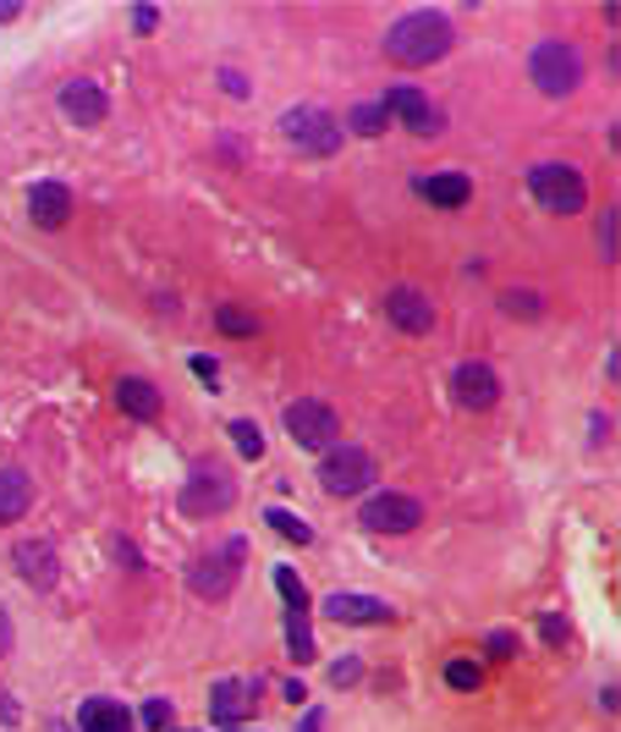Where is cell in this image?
<instances>
[{"label":"cell","mask_w":621,"mask_h":732,"mask_svg":"<svg viewBox=\"0 0 621 732\" xmlns=\"http://www.w3.org/2000/svg\"><path fill=\"white\" fill-rule=\"evenodd\" d=\"M452 45H457L452 17L446 12H429V7L423 12H407V17H396L385 28V55L396 66H434V61L452 55Z\"/></svg>","instance_id":"6da1fadb"},{"label":"cell","mask_w":621,"mask_h":732,"mask_svg":"<svg viewBox=\"0 0 621 732\" xmlns=\"http://www.w3.org/2000/svg\"><path fill=\"white\" fill-rule=\"evenodd\" d=\"M528 193L540 199V210L550 215H578L588 204V182L578 166H567V160H540L534 172H528Z\"/></svg>","instance_id":"7a4b0ae2"},{"label":"cell","mask_w":621,"mask_h":732,"mask_svg":"<svg viewBox=\"0 0 621 732\" xmlns=\"http://www.w3.org/2000/svg\"><path fill=\"white\" fill-rule=\"evenodd\" d=\"M375 479H380V463H375V452H364V446H330L325 463H319V491L335 496V502L364 496Z\"/></svg>","instance_id":"3957f363"},{"label":"cell","mask_w":621,"mask_h":732,"mask_svg":"<svg viewBox=\"0 0 621 732\" xmlns=\"http://www.w3.org/2000/svg\"><path fill=\"white\" fill-rule=\"evenodd\" d=\"M528 77H534V89L550 94V100L572 94V89L583 84V55H578V45H567V39H540L534 55H528Z\"/></svg>","instance_id":"277c9868"},{"label":"cell","mask_w":621,"mask_h":732,"mask_svg":"<svg viewBox=\"0 0 621 732\" xmlns=\"http://www.w3.org/2000/svg\"><path fill=\"white\" fill-rule=\"evenodd\" d=\"M281 138H287L297 154H308V160H330V154L341 149L346 127H341L325 105H297V111L281 116Z\"/></svg>","instance_id":"5b68a950"},{"label":"cell","mask_w":621,"mask_h":732,"mask_svg":"<svg viewBox=\"0 0 621 732\" xmlns=\"http://www.w3.org/2000/svg\"><path fill=\"white\" fill-rule=\"evenodd\" d=\"M242 561H248V540H226L220 551H210V556H199V561L188 567V590H193L199 601H226V595L237 590Z\"/></svg>","instance_id":"8992f818"},{"label":"cell","mask_w":621,"mask_h":732,"mask_svg":"<svg viewBox=\"0 0 621 732\" xmlns=\"http://www.w3.org/2000/svg\"><path fill=\"white\" fill-rule=\"evenodd\" d=\"M231 507H237V479H231L226 468L204 463V468H193V474L182 479V513H188V518H220V513H231Z\"/></svg>","instance_id":"52a82bcc"},{"label":"cell","mask_w":621,"mask_h":732,"mask_svg":"<svg viewBox=\"0 0 621 732\" xmlns=\"http://www.w3.org/2000/svg\"><path fill=\"white\" fill-rule=\"evenodd\" d=\"M287 436H292L303 452H330V446L341 441V419H335L330 402L297 396V402H287Z\"/></svg>","instance_id":"ba28073f"},{"label":"cell","mask_w":621,"mask_h":732,"mask_svg":"<svg viewBox=\"0 0 621 732\" xmlns=\"http://www.w3.org/2000/svg\"><path fill=\"white\" fill-rule=\"evenodd\" d=\"M358 523H364L369 534H413V529L423 523V502L385 491V496H369V502H364Z\"/></svg>","instance_id":"9c48e42d"},{"label":"cell","mask_w":621,"mask_h":732,"mask_svg":"<svg viewBox=\"0 0 621 732\" xmlns=\"http://www.w3.org/2000/svg\"><path fill=\"white\" fill-rule=\"evenodd\" d=\"M452 391H457V408H468V414H490L495 402H500V375H495L490 364L468 358V364H457Z\"/></svg>","instance_id":"30bf717a"},{"label":"cell","mask_w":621,"mask_h":732,"mask_svg":"<svg viewBox=\"0 0 621 732\" xmlns=\"http://www.w3.org/2000/svg\"><path fill=\"white\" fill-rule=\"evenodd\" d=\"M380 111H385V116H396V122H402L407 132H418V138H434L440 127H446L440 105H429V100H423L418 89H407V84H402V89H385Z\"/></svg>","instance_id":"8fae6325"},{"label":"cell","mask_w":621,"mask_h":732,"mask_svg":"<svg viewBox=\"0 0 621 732\" xmlns=\"http://www.w3.org/2000/svg\"><path fill=\"white\" fill-rule=\"evenodd\" d=\"M385 319L396 325V331H407V337H429L434 331V303H429V292L402 281V287L385 292Z\"/></svg>","instance_id":"7c38bea8"},{"label":"cell","mask_w":621,"mask_h":732,"mask_svg":"<svg viewBox=\"0 0 621 732\" xmlns=\"http://www.w3.org/2000/svg\"><path fill=\"white\" fill-rule=\"evenodd\" d=\"M325 617L330 622H346V628H380V622H391L396 611L380 601V595H358V590H335L330 601H325Z\"/></svg>","instance_id":"4fadbf2b"},{"label":"cell","mask_w":621,"mask_h":732,"mask_svg":"<svg viewBox=\"0 0 621 732\" xmlns=\"http://www.w3.org/2000/svg\"><path fill=\"white\" fill-rule=\"evenodd\" d=\"M61 116H66L72 127H105L111 100H105L100 84H88V77H72V84L61 89Z\"/></svg>","instance_id":"5bb4252c"},{"label":"cell","mask_w":621,"mask_h":732,"mask_svg":"<svg viewBox=\"0 0 621 732\" xmlns=\"http://www.w3.org/2000/svg\"><path fill=\"white\" fill-rule=\"evenodd\" d=\"M12 567H17V579H23L28 590H50V584L61 579V561H55V545H50V540H23V545L12 551Z\"/></svg>","instance_id":"9a60e30c"},{"label":"cell","mask_w":621,"mask_h":732,"mask_svg":"<svg viewBox=\"0 0 621 732\" xmlns=\"http://www.w3.org/2000/svg\"><path fill=\"white\" fill-rule=\"evenodd\" d=\"M28 215H34V226L61 231L72 220V188L66 182H34L28 188Z\"/></svg>","instance_id":"2e32d148"},{"label":"cell","mask_w":621,"mask_h":732,"mask_svg":"<svg viewBox=\"0 0 621 732\" xmlns=\"http://www.w3.org/2000/svg\"><path fill=\"white\" fill-rule=\"evenodd\" d=\"M116 408L127 414V419H160V408H165V396H160V386L154 380H143V375H122L116 380Z\"/></svg>","instance_id":"e0dca14e"},{"label":"cell","mask_w":621,"mask_h":732,"mask_svg":"<svg viewBox=\"0 0 621 732\" xmlns=\"http://www.w3.org/2000/svg\"><path fill=\"white\" fill-rule=\"evenodd\" d=\"M253 689H258V683H242V678H220V683H215V694H210V716H215L220 727H237V721H248V716H253Z\"/></svg>","instance_id":"ac0fdd59"},{"label":"cell","mask_w":621,"mask_h":732,"mask_svg":"<svg viewBox=\"0 0 621 732\" xmlns=\"http://www.w3.org/2000/svg\"><path fill=\"white\" fill-rule=\"evenodd\" d=\"M77 727H83V732H132V716H127V705H122V699L94 694V699H83V705H77Z\"/></svg>","instance_id":"d6986e66"},{"label":"cell","mask_w":621,"mask_h":732,"mask_svg":"<svg viewBox=\"0 0 621 732\" xmlns=\"http://www.w3.org/2000/svg\"><path fill=\"white\" fill-rule=\"evenodd\" d=\"M418 193L429 204H440V210H462L473 199V182L462 172H429V177H418Z\"/></svg>","instance_id":"ffe728a7"},{"label":"cell","mask_w":621,"mask_h":732,"mask_svg":"<svg viewBox=\"0 0 621 732\" xmlns=\"http://www.w3.org/2000/svg\"><path fill=\"white\" fill-rule=\"evenodd\" d=\"M34 507V479L23 468H0V523H17Z\"/></svg>","instance_id":"44dd1931"},{"label":"cell","mask_w":621,"mask_h":732,"mask_svg":"<svg viewBox=\"0 0 621 732\" xmlns=\"http://www.w3.org/2000/svg\"><path fill=\"white\" fill-rule=\"evenodd\" d=\"M287 649H292V661H314L319 649H314V628H308V611H287Z\"/></svg>","instance_id":"7402d4cb"},{"label":"cell","mask_w":621,"mask_h":732,"mask_svg":"<svg viewBox=\"0 0 621 732\" xmlns=\"http://www.w3.org/2000/svg\"><path fill=\"white\" fill-rule=\"evenodd\" d=\"M264 523H270L281 540H292V545H314V529L297 513H287V507H270V513H264Z\"/></svg>","instance_id":"603a6c76"},{"label":"cell","mask_w":621,"mask_h":732,"mask_svg":"<svg viewBox=\"0 0 621 732\" xmlns=\"http://www.w3.org/2000/svg\"><path fill=\"white\" fill-rule=\"evenodd\" d=\"M346 127L358 132V138H380V132L391 127V116H385L380 105H352V111H346Z\"/></svg>","instance_id":"cb8c5ba5"},{"label":"cell","mask_w":621,"mask_h":732,"mask_svg":"<svg viewBox=\"0 0 621 732\" xmlns=\"http://www.w3.org/2000/svg\"><path fill=\"white\" fill-rule=\"evenodd\" d=\"M215 325H220L226 337H253V331H258V319H253L242 303H220V308H215Z\"/></svg>","instance_id":"d4e9b609"},{"label":"cell","mask_w":621,"mask_h":732,"mask_svg":"<svg viewBox=\"0 0 621 732\" xmlns=\"http://www.w3.org/2000/svg\"><path fill=\"white\" fill-rule=\"evenodd\" d=\"M500 308H506L511 319H540V314H545V303H540V292H528V287H522V292L511 287V292L500 298Z\"/></svg>","instance_id":"484cf974"},{"label":"cell","mask_w":621,"mask_h":732,"mask_svg":"<svg viewBox=\"0 0 621 732\" xmlns=\"http://www.w3.org/2000/svg\"><path fill=\"white\" fill-rule=\"evenodd\" d=\"M231 441H237V452H242L248 463L264 457V430H258L253 419H237V425H231Z\"/></svg>","instance_id":"4316f807"},{"label":"cell","mask_w":621,"mask_h":732,"mask_svg":"<svg viewBox=\"0 0 621 732\" xmlns=\"http://www.w3.org/2000/svg\"><path fill=\"white\" fill-rule=\"evenodd\" d=\"M276 590H281L287 611H308V590H303V579L292 573V567H276Z\"/></svg>","instance_id":"83f0119b"},{"label":"cell","mask_w":621,"mask_h":732,"mask_svg":"<svg viewBox=\"0 0 621 732\" xmlns=\"http://www.w3.org/2000/svg\"><path fill=\"white\" fill-rule=\"evenodd\" d=\"M446 683H452L457 694H473V689L484 683V672H479L473 661H446Z\"/></svg>","instance_id":"f1b7e54d"},{"label":"cell","mask_w":621,"mask_h":732,"mask_svg":"<svg viewBox=\"0 0 621 732\" xmlns=\"http://www.w3.org/2000/svg\"><path fill=\"white\" fill-rule=\"evenodd\" d=\"M599 254H605V265H616V260H621V249H616V210H605V215H599Z\"/></svg>","instance_id":"f546056e"},{"label":"cell","mask_w":621,"mask_h":732,"mask_svg":"<svg viewBox=\"0 0 621 732\" xmlns=\"http://www.w3.org/2000/svg\"><path fill=\"white\" fill-rule=\"evenodd\" d=\"M484 649H490L495 661H511V656H517V633H511V628H495V633L484 639Z\"/></svg>","instance_id":"4dcf8cb0"},{"label":"cell","mask_w":621,"mask_h":732,"mask_svg":"<svg viewBox=\"0 0 621 732\" xmlns=\"http://www.w3.org/2000/svg\"><path fill=\"white\" fill-rule=\"evenodd\" d=\"M358 678H364V661H358V656H341V661L330 667V683H335V689H352Z\"/></svg>","instance_id":"1f68e13d"},{"label":"cell","mask_w":621,"mask_h":732,"mask_svg":"<svg viewBox=\"0 0 621 732\" xmlns=\"http://www.w3.org/2000/svg\"><path fill=\"white\" fill-rule=\"evenodd\" d=\"M143 727L149 732H165L170 727V699H143Z\"/></svg>","instance_id":"d6a6232c"},{"label":"cell","mask_w":621,"mask_h":732,"mask_svg":"<svg viewBox=\"0 0 621 732\" xmlns=\"http://www.w3.org/2000/svg\"><path fill=\"white\" fill-rule=\"evenodd\" d=\"M220 89H226L231 100H248V77H242L237 66H226V72H220Z\"/></svg>","instance_id":"836d02e7"},{"label":"cell","mask_w":621,"mask_h":732,"mask_svg":"<svg viewBox=\"0 0 621 732\" xmlns=\"http://www.w3.org/2000/svg\"><path fill=\"white\" fill-rule=\"evenodd\" d=\"M132 28L138 34H154L160 28V7H132Z\"/></svg>","instance_id":"e575fe53"},{"label":"cell","mask_w":621,"mask_h":732,"mask_svg":"<svg viewBox=\"0 0 621 732\" xmlns=\"http://www.w3.org/2000/svg\"><path fill=\"white\" fill-rule=\"evenodd\" d=\"M188 369H193L199 380H210V386L220 380V364H215V358H204V353H199V358H188Z\"/></svg>","instance_id":"d590c367"},{"label":"cell","mask_w":621,"mask_h":732,"mask_svg":"<svg viewBox=\"0 0 621 732\" xmlns=\"http://www.w3.org/2000/svg\"><path fill=\"white\" fill-rule=\"evenodd\" d=\"M540 633H545V644H567V622H561L556 611H550V617L540 622Z\"/></svg>","instance_id":"8d00e7d4"},{"label":"cell","mask_w":621,"mask_h":732,"mask_svg":"<svg viewBox=\"0 0 621 732\" xmlns=\"http://www.w3.org/2000/svg\"><path fill=\"white\" fill-rule=\"evenodd\" d=\"M12 639H17V633H12V611H7V606H0V661H7V656H12Z\"/></svg>","instance_id":"74e56055"},{"label":"cell","mask_w":621,"mask_h":732,"mask_svg":"<svg viewBox=\"0 0 621 732\" xmlns=\"http://www.w3.org/2000/svg\"><path fill=\"white\" fill-rule=\"evenodd\" d=\"M23 17V7H12V0H0V23H17Z\"/></svg>","instance_id":"f35d334b"},{"label":"cell","mask_w":621,"mask_h":732,"mask_svg":"<svg viewBox=\"0 0 621 732\" xmlns=\"http://www.w3.org/2000/svg\"><path fill=\"white\" fill-rule=\"evenodd\" d=\"M319 727H325V716H319V710H308V716H303V727H297V732H319Z\"/></svg>","instance_id":"ab89813d"},{"label":"cell","mask_w":621,"mask_h":732,"mask_svg":"<svg viewBox=\"0 0 621 732\" xmlns=\"http://www.w3.org/2000/svg\"><path fill=\"white\" fill-rule=\"evenodd\" d=\"M0 716H7V721H17V705H12V694H7V689H0Z\"/></svg>","instance_id":"60d3db41"},{"label":"cell","mask_w":621,"mask_h":732,"mask_svg":"<svg viewBox=\"0 0 621 732\" xmlns=\"http://www.w3.org/2000/svg\"><path fill=\"white\" fill-rule=\"evenodd\" d=\"M226 732H248V727H226Z\"/></svg>","instance_id":"b9f144b4"}]
</instances>
